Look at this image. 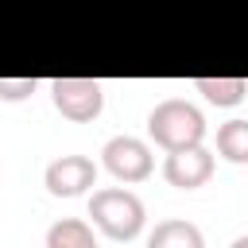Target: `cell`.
<instances>
[{
    "label": "cell",
    "mask_w": 248,
    "mask_h": 248,
    "mask_svg": "<svg viewBox=\"0 0 248 248\" xmlns=\"http://www.w3.org/2000/svg\"><path fill=\"white\" fill-rule=\"evenodd\" d=\"M46 248H101L81 217H62L46 229Z\"/></svg>",
    "instance_id": "ba28073f"
},
{
    "label": "cell",
    "mask_w": 248,
    "mask_h": 248,
    "mask_svg": "<svg viewBox=\"0 0 248 248\" xmlns=\"http://www.w3.org/2000/svg\"><path fill=\"white\" fill-rule=\"evenodd\" d=\"M43 182L54 198H78L89 186H97V163L89 155H58L54 163H46Z\"/></svg>",
    "instance_id": "5b68a950"
},
{
    "label": "cell",
    "mask_w": 248,
    "mask_h": 248,
    "mask_svg": "<svg viewBox=\"0 0 248 248\" xmlns=\"http://www.w3.org/2000/svg\"><path fill=\"white\" fill-rule=\"evenodd\" d=\"M229 248H248V236H236V240H232Z\"/></svg>",
    "instance_id": "7c38bea8"
},
{
    "label": "cell",
    "mask_w": 248,
    "mask_h": 248,
    "mask_svg": "<svg viewBox=\"0 0 248 248\" xmlns=\"http://www.w3.org/2000/svg\"><path fill=\"white\" fill-rule=\"evenodd\" d=\"M194 89L205 93L209 105H221V108H232L244 101L248 93V81L244 78H194Z\"/></svg>",
    "instance_id": "9c48e42d"
},
{
    "label": "cell",
    "mask_w": 248,
    "mask_h": 248,
    "mask_svg": "<svg viewBox=\"0 0 248 248\" xmlns=\"http://www.w3.org/2000/svg\"><path fill=\"white\" fill-rule=\"evenodd\" d=\"M50 101H54V108H58L66 120L89 124V120H97L101 108H105V89H101V81H93V78H54V81H50Z\"/></svg>",
    "instance_id": "3957f363"
},
{
    "label": "cell",
    "mask_w": 248,
    "mask_h": 248,
    "mask_svg": "<svg viewBox=\"0 0 248 248\" xmlns=\"http://www.w3.org/2000/svg\"><path fill=\"white\" fill-rule=\"evenodd\" d=\"M101 159H105V170L116 178V182H143L155 167L151 159V147L136 136H112L105 147H101Z\"/></svg>",
    "instance_id": "277c9868"
},
{
    "label": "cell",
    "mask_w": 248,
    "mask_h": 248,
    "mask_svg": "<svg viewBox=\"0 0 248 248\" xmlns=\"http://www.w3.org/2000/svg\"><path fill=\"white\" fill-rule=\"evenodd\" d=\"M39 89L35 78H0V101H23Z\"/></svg>",
    "instance_id": "8fae6325"
},
{
    "label": "cell",
    "mask_w": 248,
    "mask_h": 248,
    "mask_svg": "<svg viewBox=\"0 0 248 248\" xmlns=\"http://www.w3.org/2000/svg\"><path fill=\"white\" fill-rule=\"evenodd\" d=\"M163 178L178 190H198L213 178V155L198 143V147H182V151H167L163 163Z\"/></svg>",
    "instance_id": "8992f818"
},
{
    "label": "cell",
    "mask_w": 248,
    "mask_h": 248,
    "mask_svg": "<svg viewBox=\"0 0 248 248\" xmlns=\"http://www.w3.org/2000/svg\"><path fill=\"white\" fill-rule=\"evenodd\" d=\"M147 136L163 147V151H182V147H198L205 140V116L182 101V97H167L147 112Z\"/></svg>",
    "instance_id": "6da1fadb"
},
{
    "label": "cell",
    "mask_w": 248,
    "mask_h": 248,
    "mask_svg": "<svg viewBox=\"0 0 248 248\" xmlns=\"http://www.w3.org/2000/svg\"><path fill=\"white\" fill-rule=\"evenodd\" d=\"M89 217L93 225L108 236V240H132L140 236L147 213H143V202L132 194V190H120V186H105V190H93L89 198Z\"/></svg>",
    "instance_id": "7a4b0ae2"
},
{
    "label": "cell",
    "mask_w": 248,
    "mask_h": 248,
    "mask_svg": "<svg viewBox=\"0 0 248 248\" xmlns=\"http://www.w3.org/2000/svg\"><path fill=\"white\" fill-rule=\"evenodd\" d=\"M147 248H205V236L194 221H182V217H167L151 229L147 236Z\"/></svg>",
    "instance_id": "52a82bcc"
},
{
    "label": "cell",
    "mask_w": 248,
    "mask_h": 248,
    "mask_svg": "<svg viewBox=\"0 0 248 248\" xmlns=\"http://www.w3.org/2000/svg\"><path fill=\"white\" fill-rule=\"evenodd\" d=\"M217 151L229 163H248V120H229L217 128Z\"/></svg>",
    "instance_id": "30bf717a"
}]
</instances>
